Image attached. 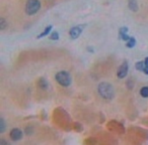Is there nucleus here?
Instances as JSON below:
<instances>
[{
  "label": "nucleus",
  "mask_w": 148,
  "mask_h": 145,
  "mask_svg": "<svg viewBox=\"0 0 148 145\" xmlns=\"http://www.w3.org/2000/svg\"><path fill=\"white\" fill-rule=\"evenodd\" d=\"M97 91H99V94L101 95V98L107 99V100H112L115 97L114 87L107 82L101 83L99 85V87H97Z\"/></svg>",
  "instance_id": "obj_1"
},
{
  "label": "nucleus",
  "mask_w": 148,
  "mask_h": 145,
  "mask_svg": "<svg viewBox=\"0 0 148 145\" xmlns=\"http://www.w3.org/2000/svg\"><path fill=\"white\" fill-rule=\"evenodd\" d=\"M55 79H56V81L63 87H68L71 84V77H70V75L65 71H59V73H57L55 76Z\"/></svg>",
  "instance_id": "obj_2"
},
{
  "label": "nucleus",
  "mask_w": 148,
  "mask_h": 145,
  "mask_svg": "<svg viewBox=\"0 0 148 145\" xmlns=\"http://www.w3.org/2000/svg\"><path fill=\"white\" fill-rule=\"evenodd\" d=\"M41 8V2L39 0H27L25 4V12L29 15H34Z\"/></svg>",
  "instance_id": "obj_3"
},
{
  "label": "nucleus",
  "mask_w": 148,
  "mask_h": 145,
  "mask_svg": "<svg viewBox=\"0 0 148 145\" xmlns=\"http://www.w3.org/2000/svg\"><path fill=\"white\" fill-rule=\"evenodd\" d=\"M128 67H128V63H127V61H125L121 65H120L119 69H118V71H117L118 78H119V79H124L126 76H127Z\"/></svg>",
  "instance_id": "obj_4"
},
{
  "label": "nucleus",
  "mask_w": 148,
  "mask_h": 145,
  "mask_svg": "<svg viewBox=\"0 0 148 145\" xmlns=\"http://www.w3.org/2000/svg\"><path fill=\"white\" fill-rule=\"evenodd\" d=\"M9 136H10L11 140L18 141V140H21V139L23 138V132H21V129L13 128L12 130L10 131V134H9Z\"/></svg>",
  "instance_id": "obj_5"
},
{
  "label": "nucleus",
  "mask_w": 148,
  "mask_h": 145,
  "mask_svg": "<svg viewBox=\"0 0 148 145\" xmlns=\"http://www.w3.org/2000/svg\"><path fill=\"white\" fill-rule=\"evenodd\" d=\"M81 32H82V29H81L80 26H74L70 29L69 34L72 39H76L79 37V35L81 34Z\"/></svg>",
  "instance_id": "obj_6"
},
{
  "label": "nucleus",
  "mask_w": 148,
  "mask_h": 145,
  "mask_svg": "<svg viewBox=\"0 0 148 145\" xmlns=\"http://www.w3.org/2000/svg\"><path fill=\"white\" fill-rule=\"evenodd\" d=\"M119 32H120V37L122 38V40L128 41L130 38H131V37L127 35V32H128V28H127V27H122V28H120Z\"/></svg>",
  "instance_id": "obj_7"
},
{
  "label": "nucleus",
  "mask_w": 148,
  "mask_h": 145,
  "mask_svg": "<svg viewBox=\"0 0 148 145\" xmlns=\"http://www.w3.org/2000/svg\"><path fill=\"white\" fill-rule=\"evenodd\" d=\"M128 6L132 11H137L138 10V4L136 0H128Z\"/></svg>",
  "instance_id": "obj_8"
},
{
  "label": "nucleus",
  "mask_w": 148,
  "mask_h": 145,
  "mask_svg": "<svg viewBox=\"0 0 148 145\" xmlns=\"http://www.w3.org/2000/svg\"><path fill=\"white\" fill-rule=\"evenodd\" d=\"M52 28H53V26L52 25H48L47 27H46L45 29H44V31L42 33H40L39 35L37 36V38H41V37H44V36H46L47 34H49V32L52 30Z\"/></svg>",
  "instance_id": "obj_9"
},
{
  "label": "nucleus",
  "mask_w": 148,
  "mask_h": 145,
  "mask_svg": "<svg viewBox=\"0 0 148 145\" xmlns=\"http://www.w3.org/2000/svg\"><path fill=\"white\" fill-rule=\"evenodd\" d=\"M39 87L41 89H43V90H46V89L48 88V83L47 81H46V79L44 78H41L39 80Z\"/></svg>",
  "instance_id": "obj_10"
},
{
  "label": "nucleus",
  "mask_w": 148,
  "mask_h": 145,
  "mask_svg": "<svg viewBox=\"0 0 148 145\" xmlns=\"http://www.w3.org/2000/svg\"><path fill=\"white\" fill-rule=\"evenodd\" d=\"M136 45V39L135 37H131V38L129 39V40L126 42V47H129V49H132V47H134Z\"/></svg>",
  "instance_id": "obj_11"
},
{
  "label": "nucleus",
  "mask_w": 148,
  "mask_h": 145,
  "mask_svg": "<svg viewBox=\"0 0 148 145\" xmlns=\"http://www.w3.org/2000/svg\"><path fill=\"white\" fill-rule=\"evenodd\" d=\"M135 67H136V69H138V71H144V67H145V63H144V61H138V63H136Z\"/></svg>",
  "instance_id": "obj_12"
},
{
  "label": "nucleus",
  "mask_w": 148,
  "mask_h": 145,
  "mask_svg": "<svg viewBox=\"0 0 148 145\" xmlns=\"http://www.w3.org/2000/svg\"><path fill=\"white\" fill-rule=\"evenodd\" d=\"M140 95H141L143 98H148V87H143V88L140 90Z\"/></svg>",
  "instance_id": "obj_13"
},
{
  "label": "nucleus",
  "mask_w": 148,
  "mask_h": 145,
  "mask_svg": "<svg viewBox=\"0 0 148 145\" xmlns=\"http://www.w3.org/2000/svg\"><path fill=\"white\" fill-rule=\"evenodd\" d=\"M7 26V22L5 21V19L3 17L0 18V30H4Z\"/></svg>",
  "instance_id": "obj_14"
},
{
  "label": "nucleus",
  "mask_w": 148,
  "mask_h": 145,
  "mask_svg": "<svg viewBox=\"0 0 148 145\" xmlns=\"http://www.w3.org/2000/svg\"><path fill=\"white\" fill-rule=\"evenodd\" d=\"M50 39H51V40H58V39H59V33H58L57 31L52 32L51 35H50Z\"/></svg>",
  "instance_id": "obj_15"
},
{
  "label": "nucleus",
  "mask_w": 148,
  "mask_h": 145,
  "mask_svg": "<svg viewBox=\"0 0 148 145\" xmlns=\"http://www.w3.org/2000/svg\"><path fill=\"white\" fill-rule=\"evenodd\" d=\"M5 131V123L3 118L0 119V133H3Z\"/></svg>",
  "instance_id": "obj_16"
},
{
  "label": "nucleus",
  "mask_w": 148,
  "mask_h": 145,
  "mask_svg": "<svg viewBox=\"0 0 148 145\" xmlns=\"http://www.w3.org/2000/svg\"><path fill=\"white\" fill-rule=\"evenodd\" d=\"M144 63H145V67H144V74L148 75V57H146L145 61H144Z\"/></svg>",
  "instance_id": "obj_17"
},
{
  "label": "nucleus",
  "mask_w": 148,
  "mask_h": 145,
  "mask_svg": "<svg viewBox=\"0 0 148 145\" xmlns=\"http://www.w3.org/2000/svg\"><path fill=\"white\" fill-rule=\"evenodd\" d=\"M25 131V134H27V135H31L32 133L34 132V130H33V128H32V127H27Z\"/></svg>",
  "instance_id": "obj_18"
},
{
  "label": "nucleus",
  "mask_w": 148,
  "mask_h": 145,
  "mask_svg": "<svg viewBox=\"0 0 148 145\" xmlns=\"http://www.w3.org/2000/svg\"><path fill=\"white\" fill-rule=\"evenodd\" d=\"M3 144H4V145H9L8 143H7V142H5L4 140H0V145H3Z\"/></svg>",
  "instance_id": "obj_19"
}]
</instances>
